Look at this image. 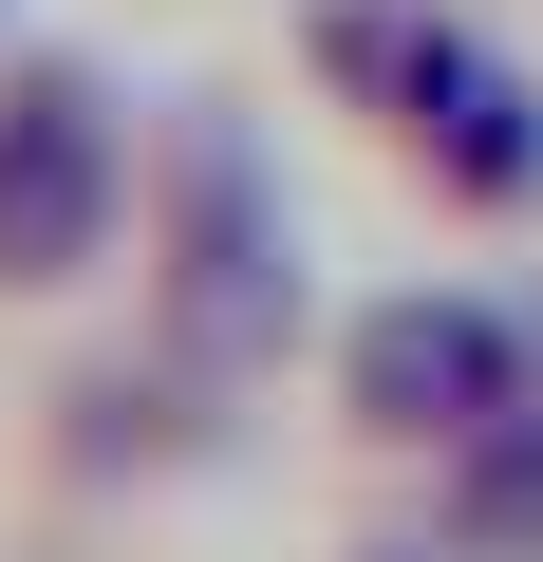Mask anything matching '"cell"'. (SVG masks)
Here are the masks:
<instances>
[{
	"mask_svg": "<svg viewBox=\"0 0 543 562\" xmlns=\"http://www.w3.org/2000/svg\"><path fill=\"white\" fill-rule=\"evenodd\" d=\"M150 319H169V375L244 394L301 357V225H282V169H262L244 113H188L150 150Z\"/></svg>",
	"mask_w": 543,
	"mask_h": 562,
	"instance_id": "6da1fadb",
	"label": "cell"
},
{
	"mask_svg": "<svg viewBox=\"0 0 543 562\" xmlns=\"http://www.w3.org/2000/svg\"><path fill=\"white\" fill-rule=\"evenodd\" d=\"M150 169H132V94L94 57H20L0 76V301H57L132 244Z\"/></svg>",
	"mask_w": 543,
	"mask_h": 562,
	"instance_id": "7a4b0ae2",
	"label": "cell"
},
{
	"mask_svg": "<svg viewBox=\"0 0 543 562\" xmlns=\"http://www.w3.org/2000/svg\"><path fill=\"white\" fill-rule=\"evenodd\" d=\"M394 169H412L450 225H524V206H543V76H524V57H468V76L394 132Z\"/></svg>",
	"mask_w": 543,
	"mask_h": 562,
	"instance_id": "277c9868",
	"label": "cell"
},
{
	"mask_svg": "<svg viewBox=\"0 0 543 562\" xmlns=\"http://www.w3.org/2000/svg\"><path fill=\"white\" fill-rule=\"evenodd\" d=\"M301 57H319V94L338 113H375V132H412L487 38L450 20V0H301Z\"/></svg>",
	"mask_w": 543,
	"mask_h": 562,
	"instance_id": "5b68a950",
	"label": "cell"
},
{
	"mask_svg": "<svg viewBox=\"0 0 543 562\" xmlns=\"http://www.w3.org/2000/svg\"><path fill=\"white\" fill-rule=\"evenodd\" d=\"M506 394H543V338L487 301V281H394V301L338 319V431L357 450H468Z\"/></svg>",
	"mask_w": 543,
	"mask_h": 562,
	"instance_id": "3957f363",
	"label": "cell"
},
{
	"mask_svg": "<svg viewBox=\"0 0 543 562\" xmlns=\"http://www.w3.org/2000/svg\"><path fill=\"white\" fill-rule=\"evenodd\" d=\"M338 562H450V543H431V525H394V543H338Z\"/></svg>",
	"mask_w": 543,
	"mask_h": 562,
	"instance_id": "52a82bcc",
	"label": "cell"
},
{
	"mask_svg": "<svg viewBox=\"0 0 543 562\" xmlns=\"http://www.w3.org/2000/svg\"><path fill=\"white\" fill-rule=\"evenodd\" d=\"M431 543L450 562H543V394H506L468 450H431Z\"/></svg>",
	"mask_w": 543,
	"mask_h": 562,
	"instance_id": "8992f818",
	"label": "cell"
}]
</instances>
